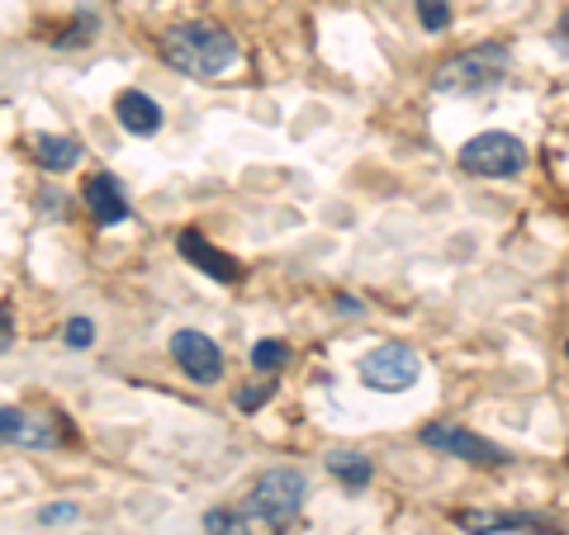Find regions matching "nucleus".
Wrapping results in <instances>:
<instances>
[{
    "instance_id": "obj_1",
    "label": "nucleus",
    "mask_w": 569,
    "mask_h": 535,
    "mask_svg": "<svg viewBox=\"0 0 569 535\" xmlns=\"http://www.w3.org/2000/svg\"><path fill=\"white\" fill-rule=\"evenodd\" d=\"M162 52H166V62H172L176 72H186V76H218V72H228L232 62H238V43H232V34L218 29V24H204V20L166 29Z\"/></svg>"
},
{
    "instance_id": "obj_2",
    "label": "nucleus",
    "mask_w": 569,
    "mask_h": 535,
    "mask_svg": "<svg viewBox=\"0 0 569 535\" xmlns=\"http://www.w3.org/2000/svg\"><path fill=\"white\" fill-rule=\"evenodd\" d=\"M503 76H508V48L489 43V48H475V52L451 58L446 67L432 76V86L442 90V95H480V90L503 86Z\"/></svg>"
},
{
    "instance_id": "obj_3",
    "label": "nucleus",
    "mask_w": 569,
    "mask_h": 535,
    "mask_svg": "<svg viewBox=\"0 0 569 535\" xmlns=\"http://www.w3.org/2000/svg\"><path fill=\"white\" fill-rule=\"evenodd\" d=\"M304 498H308V479L290 464H276L252 484L248 507H252V517L266 521V526H290V521L300 517Z\"/></svg>"
},
{
    "instance_id": "obj_4",
    "label": "nucleus",
    "mask_w": 569,
    "mask_h": 535,
    "mask_svg": "<svg viewBox=\"0 0 569 535\" xmlns=\"http://www.w3.org/2000/svg\"><path fill=\"white\" fill-rule=\"evenodd\" d=\"M418 374H422V360L404 342H384L361 360V384L375 388V394H399V388L418 384Z\"/></svg>"
},
{
    "instance_id": "obj_5",
    "label": "nucleus",
    "mask_w": 569,
    "mask_h": 535,
    "mask_svg": "<svg viewBox=\"0 0 569 535\" xmlns=\"http://www.w3.org/2000/svg\"><path fill=\"white\" fill-rule=\"evenodd\" d=\"M460 166L470 176L503 180V176H517L527 166V148L513 133H480L460 148Z\"/></svg>"
},
{
    "instance_id": "obj_6",
    "label": "nucleus",
    "mask_w": 569,
    "mask_h": 535,
    "mask_svg": "<svg viewBox=\"0 0 569 535\" xmlns=\"http://www.w3.org/2000/svg\"><path fill=\"white\" fill-rule=\"evenodd\" d=\"M422 446H432V450H442V455H456V460H470V464H508L513 460V455L498 450L494 441L465 432V426H456V422L422 426Z\"/></svg>"
},
{
    "instance_id": "obj_7",
    "label": "nucleus",
    "mask_w": 569,
    "mask_h": 535,
    "mask_svg": "<svg viewBox=\"0 0 569 535\" xmlns=\"http://www.w3.org/2000/svg\"><path fill=\"white\" fill-rule=\"evenodd\" d=\"M172 356L195 384H214L218 374H224V351H218V342H210V336L195 332V328H186V332L172 336Z\"/></svg>"
},
{
    "instance_id": "obj_8",
    "label": "nucleus",
    "mask_w": 569,
    "mask_h": 535,
    "mask_svg": "<svg viewBox=\"0 0 569 535\" xmlns=\"http://www.w3.org/2000/svg\"><path fill=\"white\" fill-rule=\"evenodd\" d=\"M62 422L43 412H20L0 403V446H58Z\"/></svg>"
},
{
    "instance_id": "obj_9",
    "label": "nucleus",
    "mask_w": 569,
    "mask_h": 535,
    "mask_svg": "<svg viewBox=\"0 0 569 535\" xmlns=\"http://www.w3.org/2000/svg\"><path fill=\"white\" fill-rule=\"evenodd\" d=\"M176 246H180V256H186L190 266H200V270H204V276H214V280H224V284H238V280H242L238 260H232L228 252H218V246H210L195 228L180 232V242H176Z\"/></svg>"
},
{
    "instance_id": "obj_10",
    "label": "nucleus",
    "mask_w": 569,
    "mask_h": 535,
    "mask_svg": "<svg viewBox=\"0 0 569 535\" xmlns=\"http://www.w3.org/2000/svg\"><path fill=\"white\" fill-rule=\"evenodd\" d=\"M81 190H86V204H90V214H96V224L114 228L128 218V200H124V190L114 176H90Z\"/></svg>"
},
{
    "instance_id": "obj_11",
    "label": "nucleus",
    "mask_w": 569,
    "mask_h": 535,
    "mask_svg": "<svg viewBox=\"0 0 569 535\" xmlns=\"http://www.w3.org/2000/svg\"><path fill=\"white\" fill-rule=\"evenodd\" d=\"M114 110H119V124H124L134 138H152V133L162 128V110H157V100L142 95V90H124Z\"/></svg>"
},
{
    "instance_id": "obj_12",
    "label": "nucleus",
    "mask_w": 569,
    "mask_h": 535,
    "mask_svg": "<svg viewBox=\"0 0 569 535\" xmlns=\"http://www.w3.org/2000/svg\"><path fill=\"white\" fill-rule=\"evenodd\" d=\"M460 526L470 535H494V531H532V535H551L541 517H508V512H460Z\"/></svg>"
},
{
    "instance_id": "obj_13",
    "label": "nucleus",
    "mask_w": 569,
    "mask_h": 535,
    "mask_svg": "<svg viewBox=\"0 0 569 535\" xmlns=\"http://www.w3.org/2000/svg\"><path fill=\"white\" fill-rule=\"evenodd\" d=\"M34 156H38V166L43 171H72L76 162H81V142L76 138H58V133H43V138H34Z\"/></svg>"
},
{
    "instance_id": "obj_14",
    "label": "nucleus",
    "mask_w": 569,
    "mask_h": 535,
    "mask_svg": "<svg viewBox=\"0 0 569 535\" xmlns=\"http://www.w3.org/2000/svg\"><path fill=\"white\" fill-rule=\"evenodd\" d=\"M328 469H332V479H342L346 488H361L370 479V460H366V455H356V450L328 455Z\"/></svg>"
},
{
    "instance_id": "obj_15",
    "label": "nucleus",
    "mask_w": 569,
    "mask_h": 535,
    "mask_svg": "<svg viewBox=\"0 0 569 535\" xmlns=\"http://www.w3.org/2000/svg\"><path fill=\"white\" fill-rule=\"evenodd\" d=\"M284 360H290V346L276 342V336H266V342L252 346V370H262V374L284 370Z\"/></svg>"
},
{
    "instance_id": "obj_16",
    "label": "nucleus",
    "mask_w": 569,
    "mask_h": 535,
    "mask_svg": "<svg viewBox=\"0 0 569 535\" xmlns=\"http://www.w3.org/2000/svg\"><path fill=\"white\" fill-rule=\"evenodd\" d=\"M204 531H210V535H248V512L214 507V512H204Z\"/></svg>"
},
{
    "instance_id": "obj_17",
    "label": "nucleus",
    "mask_w": 569,
    "mask_h": 535,
    "mask_svg": "<svg viewBox=\"0 0 569 535\" xmlns=\"http://www.w3.org/2000/svg\"><path fill=\"white\" fill-rule=\"evenodd\" d=\"M418 20H422L427 34H442L451 24V5L446 0H418Z\"/></svg>"
},
{
    "instance_id": "obj_18",
    "label": "nucleus",
    "mask_w": 569,
    "mask_h": 535,
    "mask_svg": "<svg viewBox=\"0 0 569 535\" xmlns=\"http://www.w3.org/2000/svg\"><path fill=\"white\" fill-rule=\"evenodd\" d=\"M90 342H96V322H90V318H72L67 322V346L72 351H86Z\"/></svg>"
},
{
    "instance_id": "obj_19",
    "label": "nucleus",
    "mask_w": 569,
    "mask_h": 535,
    "mask_svg": "<svg viewBox=\"0 0 569 535\" xmlns=\"http://www.w3.org/2000/svg\"><path fill=\"white\" fill-rule=\"evenodd\" d=\"M270 394H276V384H256V388H242V394H238V408H242V412H256V408H262V403H266Z\"/></svg>"
},
{
    "instance_id": "obj_20",
    "label": "nucleus",
    "mask_w": 569,
    "mask_h": 535,
    "mask_svg": "<svg viewBox=\"0 0 569 535\" xmlns=\"http://www.w3.org/2000/svg\"><path fill=\"white\" fill-rule=\"evenodd\" d=\"M72 517H76L72 502H58V507H43V512H38V521H43V526H53V521H72Z\"/></svg>"
},
{
    "instance_id": "obj_21",
    "label": "nucleus",
    "mask_w": 569,
    "mask_h": 535,
    "mask_svg": "<svg viewBox=\"0 0 569 535\" xmlns=\"http://www.w3.org/2000/svg\"><path fill=\"white\" fill-rule=\"evenodd\" d=\"M10 342H15V322H10V313L0 308V356L10 351Z\"/></svg>"
},
{
    "instance_id": "obj_22",
    "label": "nucleus",
    "mask_w": 569,
    "mask_h": 535,
    "mask_svg": "<svg viewBox=\"0 0 569 535\" xmlns=\"http://www.w3.org/2000/svg\"><path fill=\"white\" fill-rule=\"evenodd\" d=\"M560 43L569 48V10H565V15H560Z\"/></svg>"
},
{
    "instance_id": "obj_23",
    "label": "nucleus",
    "mask_w": 569,
    "mask_h": 535,
    "mask_svg": "<svg viewBox=\"0 0 569 535\" xmlns=\"http://www.w3.org/2000/svg\"><path fill=\"white\" fill-rule=\"evenodd\" d=\"M565 356H569V342H565Z\"/></svg>"
}]
</instances>
